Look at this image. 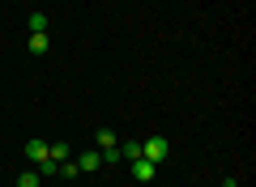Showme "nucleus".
I'll use <instances>...</instances> for the list:
<instances>
[{"label": "nucleus", "mask_w": 256, "mask_h": 187, "mask_svg": "<svg viewBox=\"0 0 256 187\" xmlns=\"http://www.w3.org/2000/svg\"><path fill=\"white\" fill-rule=\"evenodd\" d=\"M38 183H43L38 170H22V175H18V187H38Z\"/></svg>", "instance_id": "6"}, {"label": "nucleus", "mask_w": 256, "mask_h": 187, "mask_svg": "<svg viewBox=\"0 0 256 187\" xmlns=\"http://www.w3.org/2000/svg\"><path fill=\"white\" fill-rule=\"evenodd\" d=\"M30 34H47V17L43 13H30Z\"/></svg>", "instance_id": "10"}, {"label": "nucleus", "mask_w": 256, "mask_h": 187, "mask_svg": "<svg viewBox=\"0 0 256 187\" xmlns=\"http://www.w3.org/2000/svg\"><path fill=\"white\" fill-rule=\"evenodd\" d=\"M26 158L38 166V162H47V158H52V145H47V141H26Z\"/></svg>", "instance_id": "2"}, {"label": "nucleus", "mask_w": 256, "mask_h": 187, "mask_svg": "<svg viewBox=\"0 0 256 187\" xmlns=\"http://www.w3.org/2000/svg\"><path fill=\"white\" fill-rule=\"evenodd\" d=\"M166 153H171V141H166V136H146V141H141V158L154 162V166L166 158Z\"/></svg>", "instance_id": "1"}, {"label": "nucleus", "mask_w": 256, "mask_h": 187, "mask_svg": "<svg viewBox=\"0 0 256 187\" xmlns=\"http://www.w3.org/2000/svg\"><path fill=\"white\" fill-rule=\"evenodd\" d=\"M154 175H158V166H154V162H146V158H137V162H132V179H137V183H150Z\"/></svg>", "instance_id": "3"}, {"label": "nucleus", "mask_w": 256, "mask_h": 187, "mask_svg": "<svg viewBox=\"0 0 256 187\" xmlns=\"http://www.w3.org/2000/svg\"><path fill=\"white\" fill-rule=\"evenodd\" d=\"M47 47H52L47 34H30V51H34V55H47Z\"/></svg>", "instance_id": "8"}, {"label": "nucleus", "mask_w": 256, "mask_h": 187, "mask_svg": "<svg viewBox=\"0 0 256 187\" xmlns=\"http://www.w3.org/2000/svg\"><path fill=\"white\" fill-rule=\"evenodd\" d=\"M77 170H82L77 162H60V170H56V175H64V179H77Z\"/></svg>", "instance_id": "11"}, {"label": "nucleus", "mask_w": 256, "mask_h": 187, "mask_svg": "<svg viewBox=\"0 0 256 187\" xmlns=\"http://www.w3.org/2000/svg\"><path fill=\"white\" fill-rule=\"evenodd\" d=\"M120 158H132V162H137L141 158V145L137 141H124V145H120Z\"/></svg>", "instance_id": "9"}, {"label": "nucleus", "mask_w": 256, "mask_h": 187, "mask_svg": "<svg viewBox=\"0 0 256 187\" xmlns=\"http://www.w3.org/2000/svg\"><path fill=\"white\" fill-rule=\"evenodd\" d=\"M94 141H98V153H107V149H116V145H120V141H116V132H107V128H102Z\"/></svg>", "instance_id": "5"}, {"label": "nucleus", "mask_w": 256, "mask_h": 187, "mask_svg": "<svg viewBox=\"0 0 256 187\" xmlns=\"http://www.w3.org/2000/svg\"><path fill=\"white\" fill-rule=\"evenodd\" d=\"M77 166H82V170H98V166H102V153H98V149H94V153H82Z\"/></svg>", "instance_id": "4"}, {"label": "nucleus", "mask_w": 256, "mask_h": 187, "mask_svg": "<svg viewBox=\"0 0 256 187\" xmlns=\"http://www.w3.org/2000/svg\"><path fill=\"white\" fill-rule=\"evenodd\" d=\"M56 170H60V162H52V158L38 162V175H43V179H47V175H56Z\"/></svg>", "instance_id": "12"}, {"label": "nucleus", "mask_w": 256, "mask_h": 187, "mask_svg": "<svg viewBox=\"0 0 256 187\" xmlns=\"http://www.w3.org/2000/svg\"><path fill=\"white\" fill-rule=\"evenodd\" d=\"M68 158H73V149H68L64 141H56L52 145V162H68Z\"/></svg>", "instance_id": "7"}]
</instances>
